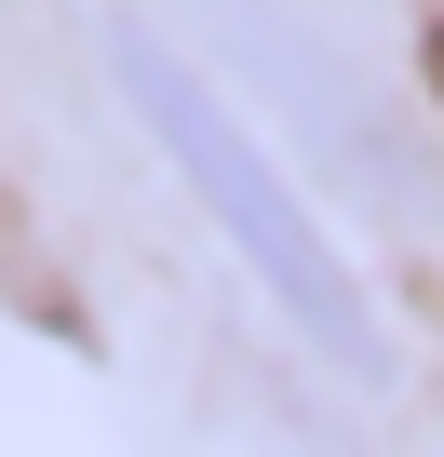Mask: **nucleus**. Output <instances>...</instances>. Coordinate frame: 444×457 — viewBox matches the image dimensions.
Returning <instances> with one entry per match:
<instances>
[{"mask_svg":"<svg viewBox=\"0 0 444 457\" xmlns=\"http://www.w3.org/2000/svg\"><path fill=\"white\" fill-rule=\"evenodd\" d=\"M108 81H121V108L148 121V148L175 162V188L230 228V256L256 270V296L337 363V377H390V337H377V310H364V283L337 270V243H323V215L283 188V162L230 121V95H215L162 28H108Z\"/></svg>","mask_w":444,"mask_h":457,"instance_id":"nucleus-1","label":"nucleus"},{"mask_svg":"<svg viewBox=\"0 0 444 457\" xmlns=\"http://www.w3.org/2000/svg\"><path fill=\"white\" fill-rule=\"evenodd\" d=\"M202 14H215V41H230V68H243V81H270V95H283V108H297V121H310V135H323V148L377 188V202H417L390 108H377V95H350V81L323 68V41L283 14V0H202Z\"/></svg>","mask_w":444,"mask_h":457,"instance_id":"nucleus-2","label":"nucleus"}]
</instances>
